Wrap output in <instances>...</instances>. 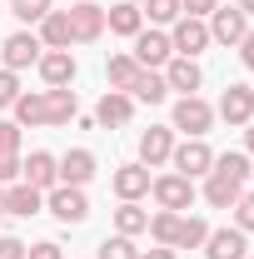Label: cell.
Wrapping results in <instances>:
<instances>
[{"label":"cell","instance_id":"obj_1","mask_svg":"<svg viewBox=\"0 0 254 259\" xmlns=\"http://www.w3.org/2000/svg\"><path fill=\"white\" fill-rule=\"evenodd\" d=\"M244 180H249V160L244 155H215L209 164V180H204V199L215 204V209H234V199L244 194Z\"/></svg>","mask_w":254,"mask_h":259},{"label":"cell","instance_id":"obj_2","mask_svg":"<svg viewBox=\"0 0 254 259\" xmlns=\"http://www.w3.org/2000/svg\"><path fill=\"white\" fill-rule=\"evenodd\" d=\"M45 209L60 225H80L90 214V199H85V190H75V185H55V190H45Z\"/></svg>","mask_w":254,"mask_h":259},{"label":"cell","instance_id":"obj_3","mask_svg":"<svg viewBox=\"0 0 254 259\" xmlns=\"http://www.w3.org/2000/svg\"><path fill=\"white\" fill-rule=\"evenodd\" d=\"M150 194H155L159 209H190L194 204V180H185V175H159V180H150Z\"/></svg>","mask_w":254,"mask_h":259},{"label":"cell","instance_id":"obj_4","mask_svg":"<svg viewBox=\"0 0 254 259\" xmlns=\"http://www.w3.org/2000/svg\"><path fill=\"white\" fill-rule=\"evenodd\" d=\"M209 125H215V110H209L199 95H185L180 105H175V130H185L190 140H204Z\"/></svg>","mask_w":254,"mask_h":259},{"label":"cell","instance_id":"obj_5","mask_svg":"<svg viewBox=\"0 0 254 259\" xmlns=\"http://www.w3.org/2000/svg\"><path fill=\"white\" fill-rule=\"evenodd\" d=\"M249 35V15L239 10V5H220L215 15H209V40H220V45H239Z\"/></svg>","mask_w":254,"mask_h":259},{"label":"cell","instance_id":"obj_6","mask_svg":"<svg viewBox=\"0 0 254 259\" xmlns=\"http://www.w3.org/2000/svg\"><path fill=\"white\" fill-rule=\"evenodd\" d=\"M175 175H185V180H199V175H209V164H215V150L204 145V140H185V145H175Z\"/></svg>","mask_w":254,"mask_h":259},{"label":"cell","instance_id":"obj_7","mask_svg":"<svg viewBox=\"0 0 254 259\" xmlns=\"http://www.w3.org/2000/svg\"><path fill=\"white\" fill-rule=\"evenodd\" d=\"M130 55L140 60V70H159V65L175 60V45H170V35H159V30H140Z\"/></svg>","mask_w":254,"mask_h":259},{"label":"cell","instance_id":"obj_8","mask_svg":"<svg viewBox=\"0 0 254 259\" xmlns=\"http://www.w3.org/2000/svg\"><path fill=\"white\" fill-rule=\"evenodd\" d=\"M0 55H5V70H25V65H35L40 55H45V45H40V35L15 30L5 45H0Z\"/></svg>","mask_w":254,"mask_h":259},{"label":"cell","instance_id":"obj_9","mask_svg":"<svg viewBox=\"0 0 254 259\" xmlns=\"http://www.w3.org/2000/svg\"><path fill=\"white\" fill-rule=\"evenodd\" d=\"M170 45H175L185 60H194V55L209 45V25L194 20V15H180V20H175V35H170Z\"/></svg>","mask_w":254,"mask_h":259},{"label":"cell","instance_id":"obj_10","mask_svg":"<svg viewBox=\"0 0 254 259\" xmlns=\"http://www.w3.org/2000/svg\"><path fill=\"white\" fill-rule=\"evenodd\" d=\"M70 35H75L80 45H90V40L105 35V10H100L95 0H80V5L70 10Z\"/></svg>","mask_w":254,"mask_h":259},{"label":"cell","instance_id":"obj_11","mask_svg":"<svg viewBox=\"0 0 254 259\" xmlns=\"http://www.w3.org/2000/svg\"><path fill=\"white\" fill-rule=\"evenodd\" d=\"M20 180H25V185H35L40 194L55 190V185H60V160H55V155H45V150H35L30 160L20 164Z\"/></svg>","mask_w":254,"mask_h":259},{"label":"cell","instance_id":"obj_12","mask_svg":"<svg viewBox=\"0 0 254 259\" xmlns=\"http://www.w3.org/2000/svg\"><path fill=\"white\" fill-rule=\"evenodd\" d=\"M170 155H175V130H164V125H150L145 135H140V164H145V169L164 164Z\"/></svg>","mask_w":254,"mask_h":259},{"label":"cell","instance_id":"obj_13","mask_svg":"<svg viewBox=\"0 0 254 259\" xmlns=\"http://www.w3.org/2000/svg\"><path fill=\"white\" fill-rule=\"evenodd\" d=\"M204 259H249L244 229H209V239H204Z\"/></svg>","mask_w":254,"mask_h":259},{"label":"cell","instance_id":"obj_14","mask_svg":"<svg viewBox=\"0 0 254 259\" xmlns=\"http://www.w3.org/2000/svg\"><path fill=\"white\" fill-rule=\"evenodd\" d=\"M35 65H40V80H45L50 90H60V85L75 80V55H70V50H45Z\"/></svg>","mask_w":254,"mask_h":259},{"label":"cell","instance_id":"obj_15","mask_svg":"<svg viewBox=\"0 0 254 259\" xmlns=\"http://www.w3.org/2000/svg\"><path fill=\"white\" fill-rule=\"evenodd\" d=\"M220 115L229 120V125H249L254 120V90L249 85H229L220 95Z\"/></svg>","mask_w":254,"mask_h":259},{"label":"cell","instance_id":"obj_16","mask_svg":"<svg viewBox=\"0 0 254 259\" xmlns=\"http://www.w3.org/2000/svg\"><path fill=\"white\" fill-rule=\"evenodd\" d=\"M164 85L180 90V95H194V90L204 85V70H199L194 60H185V55H175V60L164 65Z\"/></svg>","mask_w":254,"mask_h":259},{"label":"cell","instance_id":"obj_17","mask_svg":"<svg viewBox=\"0 0 254 259\" xmlns=\"http://www.w3.org/2000/svg\"><path fill=\"white\" fill-rule=\"evenodd\" d=\"M95 180V155L90 150H70L60 160V185H75V190H85Z\"/></svg>","mask_w":254,"mask_h":259},{"label":"cell","instance_id":"obj_18","mask_svg":"<svg viewBox=\"0 0 254 259\" xmlns=\"http://www.w3.org/2000/svg\"><path fill=\"white\" fill-rule=\"evenodd\" d=\"M40 209H45V194L35 190V185H25V180H20V185H10V190H5V214L30 220V214H40Z\"/></svg>","mask_w":254,"mask_h":259},{"label":"cell","instance_id":"obj_19","mask_svg":"<svg viewBox=\"0 0 254 259\" xmlns=\"http://www.w3.org/2000/svg\"><path fill=\"white\" fill-rule=\"evenodd\" d=\"M130 115H135V100H130L125 90H110V95L95 105V120H100V125H110V130L130 125Z\"/></svg>","mask_w":254,"mask_h":259},{"label":"cell","instance_id":"obj_20","mask_svg":"<svg viewBox=\"0 0 254 259\" xmlns=\"http://www.w3.org/2000/svg\"><path fill=\"white\" fill-rule=\"evenodd\" d=\"M70 10H50L45 20H40V45L45 50H70Z\"/></svg>","mask_w":254,"mask_h":259},{"label":"cell","instance_id":"obj_21","mask_svg":"<svg viewBox=\"0 0 254 259\" xmlns=\"http://www.w3.org/2000/svg\"><path fill=\"white\" fill-rule=\"evenodd\" d=\"M75 110H80V100H75L70 85L45 90V125H70V120H75Z\"/></svg>","mask_w":254,"mask_h":259},{"label":"cell","instance_id":"obj_22","mask_svg":"<svg viewBox=\"0 0 254 259\" xmlns=\"http://www.w3.org/2000/svg\"><path fill=\"white\" fill-rule=\"evenodd\" d=\"M115 194H120V199L150 194V169H145V164H120V169H115Z\"/></svg>","mask_w":254,"mask_h":259},{"label":"cell","instance_id":"obj_23","mask_svg":"<svg viewBox=\"0 0 254 259\" xmlns=\"http://www.w3.org/2000/svg\"><path fill=\"white\" fill-rule=\"evenodd\" d=\"M105 25H110L115 35H140V30H145V15H140V5L120 0V5H110V10H105Z\"/></svg>","mask_w":254,"mask_h":259},{"label":"cell","instance_id":"obj_24","mask_svg":"<svg viewBox=\"0 0 254 259\" xmlns=\"http://www.w3.org/2000/svg\"><path fill=\"white\" fill-rule=\"evenodd\" d=\"M164 95H170V85H164V75H159V70H140V75L130 80V100H145V105H159Z\"/></svg>","mask_w":254,"mask_h":259},{"label":"cell","instance_id":"obj_25","mask_svg":"<svg viewBox=\"0 0 254 259\" xmlns=\"http://www.w3.org/2000/svg\"><path fill=\"white\" fill-rule=\"evenodd\" d=\"M10 110H15V125H45V90H30V95H20Z\"/></svg>","mask_w":254,"mask_h":259},{"label":"cell","instance_id":"obj_26","mask_svg":"<svg viewBox=\"0 0 254 259\" xmlns=\"http://www.w3.org/2000/svg\"><path fill=\"white\" fill-rule=\"evenodd\" d=\"M115 229H120V234H130V239H135V234H145V229H150V214H145V209H140L135 199H125V204L115 209Z\"/></svg>","mask_w":254,"mask_h":259},{"label":"cell","instance_id":"obj_27","mask_svg":"<svg viewBox=\"0 0 254 259\" xmlns=\"http://www.w3.org/2000/svg\"><path fill=\"white\" fill-rule=\"evenodd\" d=\"M105 75H110V90H130V80L140 75V60H135V55H110Z\"/></svg>","mask_w":254,"mask_h":259},{"label":"cell","instance_id":"obj_28","mask_svg":"<svg viewBox=\"0 0 254 259\" xmlns=\"http://www.w3.org/2000/svg\"><path fill=\"white\" fill-rule=\"evenodd\" d=\"M204 239H209V225L204 220H180V234H175V249H204Z\"/></svg>","mask_w":254,"mask_h":259},{"label":"cell","instance_id":"obj_29","mask_svg":"<svg viewBox=\"0 0 254 259\" xmlns=\"http://www.w3.org/2000/svg\"><path fill=\"white\" fill-rule=\"evenodd\" d=\"M150 234H155V244L175 249V234H180V214H175V209H159L155 220H150Z\"/></svg>","mask_w":254,"mask_h":259},{"label":"cell","instance_id":"obj_30","mask_svg":"<svg viewBox=\"0 0 254 259\" xmlns=\"http://www.w3.org/2000/svg\"><path fill=\"white\" fill-rule=\"evenodd\" d=\"M140 15H150L155 25H175L185 10H180V0H145V10H140Z\"/></svg>","mask_w":254,"mask_h":259},{"label":"cell","instance_id":"obj_31","mask_svg":"<svg viewBox=\"0 0 254 259\" xmlns=\"http://www.w3.org/2000/svg\"><path fill=\"white\" fill-rule=\"evenodd\" d=\"M100 259H140V249H135V239H130V234H115V239H105V244H100Z\"/></svg>","mask_w":254,"mask_h":259},{"label":"cell","instance_id":"obj_32","mask_svg":"<svg viewBox=\"0 0 254 259\" xmlns=\"http://www.w3.org/2000/svg\"><path fill=\"white\" fill-rule=\"evenodd\" d=\"M10 10H15L25 25H40V20L50 15V0H10Z\"/></svg>","mask_w":254,"mask_h":259},{"label":"cell","instance_id":"obj_33","mask_svg":"<svg viewBox=\"0 0 254 259\" xmlns=\"http://www.w3.org/2000/svg\"><path fill=\"white\" fill-rule=\"evenodd\" d=\"M234 220H239L234 229H244V234L254 229V194H239V199H234Z\"/></svg>","mask_w":254,"mask_h":259},{"label":"cell","instance_id":"obj_34","mask_svg":"<svg viewBox=\"0 0 254 259\" xmlns=\"http://www.w3.org/2000/svg\"><path fill=\"white\" fill-rule=\"evenodd\" d=\"M15 150H20V125L0 120V155H15Z\"/></svg>","mask_w":254,"mask_h":259},{"label":"cell","instance_id":"obj_35","mask_svg":"<svg viewBox=\"0 0 254 259\" xmlns=\"http://www.w3.org/2000/svg\"><path fill=\"white\" fill-rule=\"evenodd\" d=\"M20 100V80H15V70H0V105H15Z\"/></svg>","mask_w":254,"mask_h":259},{"label":"cell","instance_id":"obj_36","mask_svg":"<svg viewBox=\"0 0 254 259\" xmlns=\"http://www.w3.org/2000/svg\"><path fill=\"white\" fill-rule=\"evenodd\" d=\"M180 10L194 15V20H204V15H215V10H220V0H180Z\"/></svg>","mask_w":254,"mask_h":259},{"label":"cell","instance_id":"obj_37","mask_svg":"<svg viewBox=\"0 0 254 259\" xmlns=\"http://www.w3.org/2000/svg\"><path fill=\"white\" fill-rule=\"evenodd\" d=\"M25 259H65V254H60V244H55V239H40V244L25 249Z\"/></svg>","mask_w":254,"mask_h":259},{"label":"cell","instance_id":"obj_38","mask_svg":"<svg viewBox=\"0 0 254 259\" xmlns=\"http://www.w3.org/2000/svg\"><path fill=\"white\" fill-rule=\"evenodd\" d=\"M0 259H25V244H20L15 234H5V239H0Z\"/></svg>","mask_w":254,"mask_h":259},{"label":"cell","instance_id":"obj_39","mask_svg":"<svg viewBox=\"0 0 254 259\" xmlns=\"http://www.w3.org/2000/svg\"><path fill=\"white\" fill-rule=\"evenodd\" d=\"M15 175H20V160L15 155H0V185H10Z\"/></svg>","mask_w":254,"mask_h":259},{"label":"cell","instance_id":"obj_40","mask_svg":"<svg viewBox=\"0 0 254 259\" xmlns=\"http://www.w3.org/2000/svg\"><path fill=\"white\" fill-rule=\"evenodd\" d=\"M239 60H244V65H249V70H254V30L244 35V40H239Z\"/></svg>","mask_w":254,"mask_h":259},{"label":"cell","instance_id":"obj_41","mask_svg":"<svg viewBox=\"0 0 254 259\" xmlns=\"http://www.w3.org/2000/svg\"><path fill=\"white\" fill-rule=\"evenodd\" d=\"M140 259H175V249H164V244H155V249H145Z\"/></svg>","mask_w":254,"mask_h":259},{"label":"cell","instance_id":"obj_42","mask_svg":"<svg viewBox=\"0 0 254 259\" xmlns=\"http://www.w3.org/2000/svg\"><path fill=\"white\" fill-rule=\"evenodd\" d=\"M244 145H249V150H254V120H249V130H244Z\"/></svg>","mask_w":254,"mask_h":259},{"label":"cell","instance_id":"obj_43","mask_svg":"<svg viewBox=\"0 0 254 259\" xmlns=\"http://www.w3.org/2000/svg\"><path fill=\"white\" fill-rule=\"evenodd\" d=\"M239 10H244V15H254V0H239Z\"/></svg>","mask_w":254,"mask_h":259},{"label":"cell","instance_id":"obj_44","mask_svg":"<svg viewBox=\"0 0 254 259\" xmlns=\"http://www.w3.org/2000/svg\"><path fill=\"white\" fill-rule=\"evenodd\" d=\"M0 214H5V190H0Z\"/></svg>","mask_w":254,"mask_h":259},{"label":"cell","instance_id":"obj_45","mask_svg":"<svg viewBox=\"0 0 254 259\" xmlns=\"http://www.w3.org/2000/svg\"><path fill=\"white\" fill-rule=\"evenodd\" d=\"M249 180H254V164H249Z\"/></svg>","mask_w":254,"mask_h":259},{"label":"cell","instance_id":"obj_46","mask_svg":"<svg viewBox=\"0 0 254 259\" xmlns=\"http://www.w3.org/2000/svg\"><path fill=\"white\" fill-rule=\"evenodd\" d=\"M130 5H140V0H130Z\"/></svg>","mask_w":254,"mask_h":259},{"label":"cell","instance_id":"obj_47","mask_svg":"<svg viewBox=\"0 0 254 259\" xmlns=\"http://www.w3.org/2000/svg\"><path fill=\"white\" fill-rule=\"evenodd\" d=\"M75 5H80V0H75Z\"/></svg>","mask_w":254,"mask_h":259},{"label":"cell","instance_id":"obj_48","mask_svg":"<svg viewBox=\"0 0 254 259\" xmlns=\"http://www.w3.org/2000/svg\"><path fill=\"white\" fill-rule=\"evenodd\" d=\"M249 259H254V254H249Z\"/></svg>","mask_w":254,"mask_h":259}]
</instances>
